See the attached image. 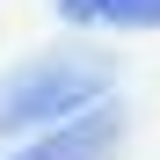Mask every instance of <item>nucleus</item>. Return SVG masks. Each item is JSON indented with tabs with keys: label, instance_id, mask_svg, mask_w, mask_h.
Segmentation results:
<instances>
[{
	"label": "nucleus",
	"instance_id": "1",
	"mask_svg": "<svg viewBox=\"0 0 160 160\" xmlns=\"http://www.w3.org/2000/svg\"><path fill=\"white\" fill-rule=\"evenodd\" d=\"M102 88H109V66H95V58H37L29 73H15L0 88V131L80 117L88 102H102Z\"/></svg>",
	"mask_w": 160,
	"mask_h": 160
},
{
	"label": "nucleus",
	"instance_id": "2",
	"mask_svg": "<svg viewBox=\"0 0 160 160\" xmlns=\"http://www.w3.org/2000/svg\"><path fill=\"white\" fill-rule=\"evenodd\" d=\"M117 138H124V117L117 109H80L66 131L22 146L15 160H117Z\"/></svg>",
	"mask_w": 160,
	"mask_h": 160
},
{
	"label": "nucleus",
	"instance_id": "3",
	"mask_svg": "<svg viewBox=\"0 0 160 160\" xmlns=\"http://www.w3.org/2000/svg\"><path fill=\"white\" fill-rule=\"evenodd\" d=\"M73 29H160V0H58Z\"/></svg>",
	"mask_w": 160,
	"mask_h": 160
}]
</instances>
